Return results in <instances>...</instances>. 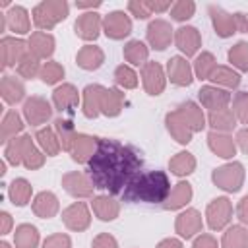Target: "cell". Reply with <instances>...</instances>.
Instances as JSON below:
<instances>
[{
	"label": "cell",
	"instance_id": "6da1fadb",
	"mask_svg": "<svg viewBox=\"0 0 248 248\" xmlns=\"http://www.w3.org/2000/svg\"><path fill=\"white\" fill-rule=\"evenodd\" d=\"M141 165L143 161L132 145H124L114 138H99L97 151L85 165V172L97 190L120 196L140 174Z\"/></svg>",
	"mask_w": 248,
	"mask_h": 248
},
{
	"label": "cell",
	"instance_id": "7a4b0ae2",
	"mask_svg": "<svg viewBox=\"0 0 248 248\" xmlns=\"http://www.w3.org/2000/svg\"><path fill=\"white\" fill-rule=\"evenodd\" d=\"M170 190H172L170 178L165 170H145V172H140L120 196L124 202H130V203L141 202V203L163 205Z\"/></svg>",
	"mask_w": 248,
	"mask_h": 248
},
{
	"label": "cell",
	"instance_id": "3957f363",
	"mask_svg": "<svg viewBox=\"0 0 248 248\" xmlns=\"http://www.w3.org/2000/svg\"><path fill=\"white\" fill-rule=\"evenodd\" d=\"M70 14V4L66 0H43L31 10L33 25L39 31H50L58 23H62Z\"/></svg>",
	"mask_w": 248,
	"mask_h": 248
},
{
	"label": "cell",
	"instance_id": "277c9868",
	"mask_svg": "<svg viewBox=\"0 0 248 248\" xmlns=\"http://www.w3.org/2000/svg\"><path fill=\"white\" fill-rule=\"evenodd\" d=\"M244 180H246V169L240 161H227L211 170V182L227 194L240 192Z\"/></svg>",
	"mask_w": 248,
	"mask_h": 248
},
{
	"label": "cell",
	"instance_id": "5b68a950",
	"mask_svg": "<svg viewBox=\"0 0 248 248\" xmlns=\"http://www.w3.org/2000/svg\"><path fill=\"white\" fill-rule=\"evenodd\" d=\"M232 213H234L232 202L227 196H217L207 203L203 219H205V225L209 227V231L221 232L231 225Z\"/></svg>",
	"mask_w": 248,
	"mask_h": 248
},
{
	"label": "cell",
	"instance_id": "8992f818",
	"mask_svg": "<svg viewBox=\"0 0 248 248\" xmlns=\"http://www.w3.org/2000/svg\"><path fill=\"white\" fill-rule=\"evenodd\" d=\"M52 103L46 101L45 97L41 95H31L25 99L23 103V108H21V114H23V120L33 126V128H39V126H46V122L52 118Z\"/></svg>",
	"mask_w": 248,
	"mask_h": 248
},
{
	"label": "cell",
	"instance_id": "52a82bcc",
	"mask_svg": "<svg viewBox=\"0 0 248 248\" xmlns=\"http://www.w3.org/2000/svg\"><path fill=\"white\" fill-rule=\"evenodd\" d=\"M203 225L205 219L202 217V213L196 207H186L174 219V232L182 240H194L198 234L203 232Z\"/></svg>",
	"mask_w": 248,
	"mask_h": 248
},
{
	"label": "cell",
	"instance_id": "ba28073f",
	"mask_svg": "<svg viewBox=\"0 0 248 248\" xmlns=\"http://www.w3.org/2000/svg\"><path fill=\"white\" fill-rule=\"evenodd\" d=\"M145 39H147L149 48L161 52V50H167L170 46V43H174V29H172L170 21H167L163 17H155L147 23Z\"/></svg>",
	"mask_w": 248,
	"mask_h": 248
},
{
	"label": "cell",
	"instance_id": "9c48e42d",
	"mask_svg": "<svg viewBox=\"0 0 248 248\" xmlns=\"http://www.w3.org/2000/svg\"><path fill=\"white\" fill-rule=\"evenodd\" d=\"M140 78H141V85H143V91L151 97H159L165 87H167V72H165V66L159 64V62H153L149 60L147 64H143L140 68Z\"/></svg>",
	"mask_w": 248,
	"mask_h": 248
},
{
	"label": "cell",
	"instance_id": "30bf717a",
	"mask_svg": "<svg viewBox=\"0 0 248 248\" xmlns=\"http://www.w3.org/2000/svg\"><path fill=\"white\" fill-rule=\"evenodd\" d=\"M91 205L85 202H74L62 209V223L72 232H83L91 227Z\"/></svg>",
	"mask_w": 248,
	"mask_h": 248
},
{
	"label": "cell",
	"instance_id": "8fae6325",
	"mask_svg": "<svg viewBox=\"0 0 248 248\" xmlns=\"http://www.w3.org/2000/svg\"><path fill=\"white\" fill-rule=\"evenodd\" d=\"M132 17L124 10H112L103 16V33L112 41H122L132 33Z\"/></svg>",
	"mask_w": 248,
	"mask_h": 248
},
{
	"label": "cell",
	"instance_id": "7c38bea8",
	"mask_svg": "<svg viewBox=\"0 0 248 248\" xmlns=\"http://www.w3.org/2000/svg\"><path fill=\"white\" fill-rule=\"evenodd\" d=\"M60 182H62V188L66 190V194H70L76 200L93 198V192L97 190L85 170H70V172L62 174Z\"/></svg>",
	"mask_w": 248,
	"mask_h": 248
},
{
	"label": "cell",
	"instance_id": "4fadbf2b",
	"mask_svg": "<svg viewBox=\"0 0 248 248\" xmlns=\"http://www.w3.org/2000/svg\"><path fill=\"white\" fill-rule=\"evenodd\" d=\"M165 72H167V79H169L172 85H176V87H190L192 81L196 79V78H194V68H192V64H190L188 58H184L182 54L170 56V58L167 60Z\"/></svg>",
	"mask_w": 248,
	"mask_h": 248
},
{
	"label": "cell",
	"instance_id": "5bb4252c",
	"mask_svg": "<svg viewBox=\"0 0 248 248\" xmlns=\"http://www.w3.org/2000/svg\"><path fill=\"white\" fill-rule=\"evenodd\" d=\"M74 33L81 41L91 45L103 33V16L97 12H81L74 21Z\"/></svg>",
	"mask_w": 248,
	"mask_h": 248
},
{
	"label": "cell",
	"instance_id": "9a60e30c",
	"mask_svg": "<svg viewBox=\"0 0 248 248\" xmlns=\"http://www.w3.org/2000/svg\"><path fill=\"white\" fill-rule=\"evenodd\" d=\"M174 46L184 58L198 56L202 48V33L194 25H182L174 29Z\"/></svg>",
	"mask_w": 248,
	"mask_h": 248
},
{
	"label": "cell",
	"instance_id": "2e32d148",
	"mask_svg": "<svg viewBox=\"0 0 248 248\" xmlns=\"http://www.w3.org/2000/svg\"><path fill=\"white\" fill-rule=\"evenodd\" d=\"M29 52L27 41L21 37H2L0 39V58H2V68H16L19 60Z\"/></svg>",
	"mask_w": 248,
	"mask_h": 248
},
{
	"label": "cell",
	"instance_id": "e0dca14e",
	"mask_svg": "<svg viewBox=\"0 0 248 248\" xmlns=\"http://www.w3.org/2000/svg\"><path fill=\"white\" fill-rule=\"evenodd\" d=\"M81 105V91L74 83H60L52 91V107L58 112H72Z\"/></svg>",
	"mask_w": 248,
	"mask_h": 248
},
{
	"label": "cell",
	"instance_id": "ac0fdd59",
	"mask_svg": "<svg viewBox=\"0 0 248 248\" xmlns=\"http://www.w3.org/2000/svg\"><path fill=\"white\" fill-rule=\"evenodd\" d=\"M198 101L203 108L207 110H217V108H227L232 101V95L231 91L227 89H221L217 85H202L200 91H198Z\"/></svg>",
	"mask_w": 248,
	"mask_h": 248
},
{
	"label": "cell",
	"instance_id": "d6986e66",
	"mask_svg": "<svg viewBox=\"0 0 248 248\" xmlns=\"http://www.w3.org/2000/svg\"><path fill=\"white\" fill-rule=\"evenodd\" d=\"M209 12V19H211V25H213V31L217 37L221 39H229L236 33V23H234V14L223 10L221 6L217 4H209L207 8Z\"/></svg>",
	"mask_w": 248,
	"mask_h": 248
},
{
	"label": "cell",
	"instance_id": "ffe728a7",
	"mask_svg": "<svg viewBox=\"0 0 248 248\" xmlns=\"http://www.w3.org/2000/svg\"><path fill=\"white\" fill-rule=\"evenodd\" d=\"M107 87L101 83H89L83 87L81 91V112L85 118L93 120L101 114V103H103V95H105Z\"/></svg>",
	"mask_w": 248,
	"mask_h": 248
},
{
	"label": "cell",
	"instance_id": "44dd1931",
	"mask_svg": "<svg viewBox=\"0 0 248 248\" xmlns=\"http://www.w3.org/2000/svg\"><path fill=\"white\" fill-rule=\"evenodd\" d=\"M27 46H29V52L33 56H37L39 60H50V56L54 54L56 50V39L52 33H46V31H33L29 37H27Z\"/></svg>",
	"mask_w": 248,
	"mask_h": 248
},
{
	"label": "cell",
	"instance_id": "7402d4cb",
	"mask_svg": "<svg viewBox=\"0 0 248 248\" xmlns=\"http://www.w3.org/2000/svg\"><path fill=\"white\" fill-rule=\"evenodd\" d=\"M207 147L213 155H217L219 159H225V161H232V157L238 151L236 140L231 134H223V132H209L207 134Z\"/></svg>",
	"mask_w": 248,
	"mask_h": 248
},
{
	"label": "cell",
	"instance_id": "603a6c76",
	"mask_svg": "<svg viewBox=\"0 0 248 248\" xmlns=\"http://www.w3.org/2000/svg\"><path fill=\"white\" fill-rule=\"evenodd\" d=\"M31 209L39 219H52L60 213V200L50 190H41L31 202Z\"/></svg>",
	"mask_w": 248,
	"mask_h": 248
},
{
	"label": "cell",
	"instance_id": "cb8c5ba5",
	"mask_svg": "<svg viewBox=\"0 0 248 248\" xmlns=\"http://www.w3.org/2000/svg\"><path fill=\"white\" fill-rule=\"evenodd\" d=\"M91 211L99 221L110 223L120 215V202L110 194H99L91 198Z\"/></svg>",
	"mask_w": 248,
	"mask_h": 248
},
{
	"label": "cell",
	"instance_id": "d4e9b609",
	"mask_svg": "<svg viewBox=\"0 0 248 248\" xmlns=\"http://www.w3.org/2000/svg\"><path fill=\"white\" fill-rule=\"evenodd\" d=\"M192 198H194V188H192V184L188 182V180H178L174 186H172V190H170V194H169V198L165 200V203L161 205L165 211H178V209H186V205L192 202Z\"/></svg>",
	"mask_w": 248,
	"mask_h": 248
},
{
	"label": "cell",
	"instance_id": "484cf974",
	"mask_svg": "<svg viewBox=\"0 0 248 248\" xmlns=\"http://www.w3.org/2000/svg\"><path fill=\"white\" fill-rule=\"evenodd\" d=\"M165 128H167V132L170 134V138H172L176 143H180V145H188V143L192 141V138H194V132H192L190 126L184 122V118L178 114L176 108H174V110H169V112L165 114Z\"/></svg>",
	"mask_w": 248,
	"mask_h": 248
},
{
	"label": "cell",
	"instance_id": "4316f807",
	"mask_svg": "<svg viewBox=\"0 0 248 248\" xmlns=\"http://www.w3.org/2000/svg\"><path fill=\"white\" fill-rule=\"evenodd\" d=\"M31 16L29 10L23 6H12L6 12V23H8V31L14 33V37H23V35H31Z\"/></svg>",
	"mask_w": 248,
	"mask_h": 248
},
{
	"label": "cell",
	"instance_id": "83f0119b",
	"mask_svg": "<svg viewBox=\"0 0 248 248\" xmlns=\"http://www.w3.org/2000/svg\"><path fill=\"white\" fill-rule=\"evenodd\" d=\"M97 143H99V138L97 136L78 134L76 136V141H74V145L70 149L72 161L78 163V165H87L91 161V157L95 155V151H97Z\"/></svg>",
	"mask_w": 248,
	"mask_h": 248
},
{
	"label": "cell",
	"instance_id": "f1b7e54d",
	"mask_svg": "<svg viewBox=\"0 0 248 248\" xmlns=\"http://www.w3.org/2000/svg\"><path fill=\"white\" fill-rule=\"evenodd\" d=\"M178 114L184 118V122L190 126V130L196 134V132H202L205 126H207V114L203 112L202 105H198L196 101H182L178 107H176Z\"/></svg>",
	"mask_w": 248,
	"mask_h": 248
},
{
	"label": "cell",
	"instance_id": "f546056e",
	"mask_svg": "<svg viewBox=\"0 0 248 248\" xmlns=\"http://www.w3.org/2000/svg\"><path fill=\"white\" fill-rule=\"evenodd\" d=\"M25 85L19 78L16 76H10V74H4L2 79H0V95L4 99L6 105L10 107H16L17 103H25Z\"/></svg>",
	"mask_w": 248,
	"mask_h": 248
},
{
	"label": "cell",
	"instance_id": "4dcf8cb0",
	"mask_svg": "<svg viewBox=\"0 0 248 248\" xmlns=\"http://www.w3.org/2000/svg\"><path fill=\"white\" fill-rule=\"evenodd\" d=\"M35 143V138H31L29 134H21L14 140H10L6 145H4V159L8 161V165H21L23 163V157L27 153V149Z\"/></svg>",
	"mask_w": 248,
	"mask_h": 248
},
{
	"label": "cell",
	"instance_id": "1f68e13d",
	"mask_svg": "<svg viewBox=\"0 0 248 248\" xmlns=\"http://www.w3.org/2000/svg\"><path fill=\"white\" fill-rule=\"evenodd\" d=\"M76 64L85 72H95L105 64V50L97 45H83L76 54Z\"/></svg>",
	"mask_w": 248,
	"mask_h": 248
},
{
	"label": "cell",
	"instance_id": "d6a6232c",
	"mask_svg": "<svg viewBox=\"0 0 248 248\" xmlns=\"http://www.w3.org/2000/svg\"><path fill=\"white\" fill-rule=\"evenodd\" d=\"M236 116L231 110V107L227 108H217V110H209L207 112V126L211 128V132H223V134H231L236 130Z\"/></svg>",
	"mask_w": 248,
	"mask_h": 248
},
{
	"label": "cell",
	"instance_id": "836d02e7",
	"mask_svg": "<svg viewBox=\"0 0 248 248\" xmlns=\"http://www.w3.org/2000/svg\"><path fill=\"white\" fill-rule=\"evenodd\" d=\"M23 128H25L23 116L17 110H14V108L6 110L4 116H2V122H0V141L6 145L10 140L21 136L23 134Z\"/></svg>",
	"mask_w": 248,
	"mask_h": 248
},
{
	"label": "cell",
	"instance_id": "e575fe53",
	"mask_svg": "<svg viewBox=\"0 0 248 248\" xmlns=\"http://www.w3.org/2000/svg\"><path fill=\"white\" fill-rule=\"evenodd\" d=\"M33 186L27 178L19 176V178H14L10 184H8V200L12 202V205L16 207H25L29 202H33Z\"/></svg>",
	"mask_w": 248,
	"mask_h": 248
},
{
	"label": "cell",
	"instance_id": "d590c367",
	"mask_svg": "<svg viewBox=\"0 0 248 248\" xmlns=\"http://www.w3.org/2000/svg\"><path fill=\"white\" fill-rule=\"evenodd\" d=\"M196 167H198V161H196L194 153H190V151H186V149L174 153V155L169 159V170H170V174L178 176L180 180L186 178V176H190V174H194Z\"/></svg>",
	"mask_w": 248,
	"mask_h": 248
},
{
	"label": "cell",
	"instance_id": "8d00e7d4",
	"mask_svg": "<svg viewBox=\"0 0 248 248\" xmlns=\"http://www.w3.org/2000/svg\"><path fill=\"white\" fill-rule=\"evenodd\" d=\"M122 56H124V60H126L128 66H132V68H134V66L141 68L143 64L149 62V46H147L143 41H140V39H132V41H128V43L124 45Z\"/></svg>",
	"mask_w": 248,
	"mask_h": 248
},
{
	"label": "cell",
	"instance_id": "74e56055",
	"mask_svg": "<svg viewBox=\"0 0 248 248\" xmlns=\"http://www.w3.org/2000/svg\"><path fill=\"white\" fill-rule=\"evenodd\" d=\"M41 232L31 223H21L14 231V248H41Z\"/></svg>",
	"mask_w": 248,
	"mask_h": 248
},
{
	"label": "cell",
	"instance_id": "f35d334b",
	"mask_svg": "<svg viewBox=\"0 0 248 248\" xmlns=\"http://www.w3.org/2000/svg\"><path fill=\"white\" fill-rule=\"evenodd\" d=\"M33 138H35L37 145L41 147V151H43L46 157H56V155H60L62 145H60V140H58V136H56V132H54L52 126H43V128H39Z\"/></svg>",
	"mask_w": 248,
	"mask_h": 248
},
{
	"label": "cell",
	"instance_id": "ab89813d",
	"mask_svg": "<svg viewBox=\"0 0 248 248\" xmlns=\"http://www.w3.org/2000/svg\"><path fill=\"white\" fill-rule=\"evenodd\" d=\"M124 93L118 87H107L105 95H103V103H101V114H105L107 118H116L122 108H124Z\"/></svg>",
	"mask_w": 248,
	"mask_h": 248
},
{
	"label": "cell",
	"instance_id": "60d3db41",
	"mask_svg": "<svg viewBox=\"0 0 248 248\" xmlns=\"http://www.w3.org/2000/svg\"><path fill=\"white\" fill-rule=\"evenodd\" d=\"M209 81H211V85H217V87H221V89H227V91H232V89H236L238 85H240V74L234 70V68H231V66H217L215 68V72L211 74V78H209Z\"/></svg>",
	"mask_w": 248,
	"mask_h": 248
},
{
	"label": "cell",
	"instance_id": "b9f144b4",
	"mask_svg": "<svg viewBox=\"0 0 248 248\" xmlns=\"http://www.w3.org/2000/svg\"><path fill=\"white\" fill-rule=\"evenodd\" d=\"M221 248H248V229L240 223L229 225L221 236Z\"/></svg>",
	"mask_w": 248,
	"mask_h": 248
},
{
	"label": "cell",
	"instance_id": "7bdbcfd3",
	"mask_svg": "<svg viewBox=\"0 0 248 248\" xmlns=\"http://www.w3.org/2000/svg\"><path fill=\"white\" fill-rule=\"evenodd\" d=\"M217 66H219V64H217L215 54H213V52H209V50H202V52L194 58V62H192L194 78H196V79H200V81H205V79H209V78H211V74L215 72V68H217Z\"/></svg>",
	"mask_w": 248,
	"mask_h": 248
},
{
	"label": "cell",
	"instance_id": "ee69618b",
	"mask_svg": "<svg viewBox=\"0 0 248 248\" xmlns=\"http://www.w3.org/2000/svg\"><path fill=\"white\" fill-rule=\"evenodd\" d=\"M54 132H56V136H58V140H60V145H62V151H66V153H70V149H72V145H74V141H76V136H78V132H76V126H74V122L70 120V118H56L54 120Z\"/></svg>",
	"mask_w": 248,
	"mask_h": 248
},
{
	"label": "cell",
	"instance_id": "f6af8a7d",
	"mask_svg": "<svg viewBox=\"0 0 248 248\" xmlns=\"http://www.w3.org/2000/svg\"><path fill=\"white\" fill-rule=\"evenodd\" d=\"M112 79L116 83L118 89H136L140 85V76L138 72L128 66V64H118L114 68V74H112Z\"/></svg>",
	"mask_w": 248,
	"mask_h": 248
},
{
	"label": "cell",
	"instance_id": "bcb514c9",
	"mask_svg": "<svg viewBox=\"0 0 248 248\" xmlns=\"http://www.w3.org/2000/svg\"><path fill=\"white\" fill-rule=\"evenodd\" d=\"M227 60L231 62V68H234L238 74L248 72V43L238 41L227 50Z\"/></svg>",
	"mask_w": 248,
	"mask_h": 248
},
{
	"label": "cell",
	"instance_id": "7dc6e473",
	"mask_svg": "<svg viewBox=\"0 0 248 248\" xmlns=\"http://www.w3.org/2000/svg\"><path fill=\"white\" fill-rule=\"evenodd\" d=\"M64 76H66V70H64V66L60 62H56V60L43 62V68H41L39 78H41V81L45 85H60V81L64 79Z\"/></svg>",
	"mask_w": 248,
	"mask_h": 248
},
{
	"label": "cell",
	"instance_id": "c3c4849f",
	"mask_svg": "<svg viewBox=\"0 0 248 248\" xmlns=\"http://www.w3.org/2000/svg\"><path fill=\"white\" fill-rule=\"evenodd\" d=\"M41 68H43L41 60H39L37 56H33L31 52H27V54L19 60V64L16 66V72H17V76L23 78V79H33V78H39Z\"/></svg>",
	"mask_w": 248,
	"mask_h": 248
},
{
	"label": "cell",
	"instance_id": "681fc988",
	"mask_svg": "<svg viewBox=\"0 0 248 248\" xmlns=\"http://www.w3.org/2000/svg\"><path fill=\"white\" fill-rule=\"evenodd\" d=\"M196 14V2L194 0H176L172 2V8H170V17L174 21H188L192 16Z\"/></svg>",
	"mask_w": 248,
	"mask_h": 248
},
{
	"label": "cell",
	"instance_id": "f907efd6",
	"mask_svg": "<svg viewBox=\"0 0 248 248\" xmlns=\"http://www.w3.org/2000/svg\"><path fill=\"white\" fill-rule=\"evenodd\" d=\"M231 103V110L234 112L238 124L248 126V91H238Z\"/></svg>",
	"mask_w": 248,
	"mask_h": 248
},
{
	"label": "cell",
	"instance_id": "816d5d0a",
	"mask_svg": "<svg viewBox=\"0 0 248 248\" xmlns=\"http://www.w3.org/2000/svg\"><path fill=\"white\" fill-rule=\"evenodd\" d=\"M45 161H46V155L41 151V147L37 145V141L27 149V153H25V157H23V167L27 169V170H37V169H41L43 165H45Z\"/></svg>",
	"mask_w": 248,
	"mask_h": 248
},
{
	"label": "cell",
	"instance_id": "f5cc1de1",
	"mask_svg": "<svg viewBox=\"0 0 248 248\" xmlns=\"http://www.w3.org/2000/svg\"><path fill=\"white\" fill-rule=\"evenodd\" d=\"M126 10L136 19H149L153 16L151 10H149V6H147V0H130L126 4Z\"/></svg>",
	"mask_w": 248,
	"mask_h": 248
},
{
	"label": "cell",
	"instance_id": "db71d44e",
	"mask_svg": "<svg viewBox=\"0 0 248 248\" xmlns=\"http://www.w3.org/2000/svg\"><path fill=\"white\" fill-rule=\"evenodd\" d=\"M41 248H72V238L66 232H54L43 240Z\"/></svg>",
	"mask_w": 248,
	"mask_h": 248
},
{
	"label": "cell",
	"instance_id": "11a10c76",
	"mask_svg": "<svg viewBox=\"0 0 248 248\" xmlns=\"http://www.w3.org/2000/svg\"><path fill=\"white\" fill-rule=\"evenodd\" d=\"M91 248H120V244L110 232H99L97 236H93Z\"/></svg>",
	"mask_w": 248,
	"mask_h": 248
},
{
	"label": "cell",
	"instance_id": "9f6ffc18",
	"mask_svg": "<svg viewBox=\"0 0 248 248\" xmlns=\"http://www.w3.org/2000/svg\"><path fill=\"white\" fill-rule=\"evenodd\" d=\"M192 248H221V244L217 242V238L209 232H202L192 240Z\"/></svg>",
	"mask_w": 248,
	"mask_h": 248
},
{
	"label": "cell",
	"instance_id": "6f0895ef",
	"mask_svg": "<svg viewBox=\"0 0 248 248\" xmlns=\"http://www.w3.org/2000/svg\"><path fill=\"white\" fill-rule=\"evenodd\" d=\"M234 213H236V217H238V223L244 225V227H248V194H244V196L238 200V203H236V207H234Z\"/></svg>",
	"mask_w": 248,
	"mask_h": 248
},
{
	"label": "cell",
	"instance_id": "680465c9",
	"mask_svg": "<svg viewBox=\"0 0 248 248\" xmlns=\"http://www.w3.org/2000/svg\"><path fill=\"white\" fill-rule=\"evenodd\" d=\"M147 6H149V10H151V14L157 16V14L170 12L172 2H170V0H147Z\"/></svg>",
	"mask_w": 248,
	"mask_h": 248
},
{
	"label": "cell",
	"instance_id": "91938a15",
	"mask_svg": "<svg viewBox=\"0 0 248 248\" xmlns=\"http://www.w3.org/2000/svg\"><path fill=\"white\" fill-rule=\"evenodd\" d=\"M234 140H236V147H238L244 155H248V126H242L240 130H236Z\"/></svg>",
	"mask_w": 248,
	"mask_h": 248
},
{
	"label": "cell",
	"instance_id": "94428289",
	"mask_svg": "<svg viewBox=\"0 0 248 248\" xmlns=\"http://www.w3.org/2000/svg\"><path fill=\"white\" fill-rule=\"evenodd\" d=\"M14 227V219L8 211H0V234H10Z\"/></svg>",
	"mask_w": 248,
	"mask_h": 248
},
{
	"label": "cell",
	"instance_id": "6125c7cd",
	"mask_svg": "<svg viewBox=\"0 0 248 248\" xmlns=\"http://www.w3.org/2000/svg\"><path fill=\"white\" fill-rule=\"evenodd\" d=\"M155 248H184V242L178 236H167V238L159 240L155 244Z\"/></svg>",
	"mask_w": 248,
	"mask_h": 248
},
{
	"label": "cell",
	"instance_id": "be15d7a7",
	"mask_svg": "<svg viewBox=\"0 0 248 248\" xmlns=\"http://www.w3.org/2000/svg\"><path fill=\"white\" fill-rule=\"evenodd\" d=\"M234 23H236V33H248V14L234 12Z\"/></svg>",
	"mask_w": 248,
	"mask_h": 248
},
{
	"label": "cell",
	"instance_id": "e7e4bbea",
	"mask_svg": "<svg viewBox=\"0 0 248 248\" xmlns=\"http://www.w3.org/2000/svg\"><path fill=\"white\" fill-rule=\"evenodd\" d=\"M76 8L85 12H97V8H101V2H76Z\"/></svg>",
	"mask_w": 248,
	"mask_h": 248
},
{
	"label": "cell",
	"instance_id": "03108f58",
	"mask_svg": "<svg viewBox=\"0 0 248 248\" xmlns=\"http://www.w3.org/2000/svg\"><path fill=\"white\" fill-rule=\"evenodd\" d=\"M6 165H8V161H6V159H2V161H0V176H4V174H6Z\"/></svg>",
	"mask_w": 248,
	"mask_h": 248
},
{
	"label": "cell",
	"instance_id": "003e7915",
	"mask_svg": "<svg viewBox=\"0 0 248 248\" xmlns=\"http://www.w3.org/2000/svg\"><path fill=\"white\" fill-rule=\"evenodd\" d=\"M0 248H12V244L6 242V240H2V242H0Z\"/></svg>",
	"mask_w": 248,
	"mask_h": 248
}]
</instances>
